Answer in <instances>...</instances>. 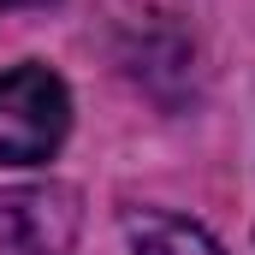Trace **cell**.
I'll return each mask as SVG.
<instances>
[{"mask_svg":"<svg viewBox=\"0 0 255 255\" xmlns=\"http://www.w3.org/2000/svg\"><path fill=\"white\" fill-rule=\"evenodd\" d=\"M71 130V95L48 65L0 71V166L48 160Z\"/></svg>","mask_w":255,"mask_h":255,"instance_id":"1","label":"cell"},{"mask_svg":"<svg viewBox=\"0 0 255 255\" xmlns=\"http://www.w3.org/2000/svg\"><path fill=\"white\" fill-rule=\"evenodd\" d=\"M83 202L71 184L0 190V255H71Z\"/></svg>","mask_w":255,"mask_h":255,"instance_id":"2","label":"cell"},{"mask_svg":"<svg viewBox=\"0 0 255 255\" xmlns=\"http://www.w3.org/2000/svg\"><path fill=\"white\" fill-rule=\"evenodd\" d=\"M18 6H48V0H0V12H18Z\"/></svg>","mask_w":255,"mask_h":255,"instance_id":"4","label":"cell"},{"mask_svg":"<svg viewBox=\"0 0 255 255\" xmlns=\"http://www.w3.org/2000/svg\"><path fill=\"white\" fill-rule=\"evenodd\" d=\"M125 238L136 255H226L196 220L166 208H125Z\"/></svg>","mask_w":255,"mask_h":255,"instance_id":"3","label":"cell"}]
</instances>
